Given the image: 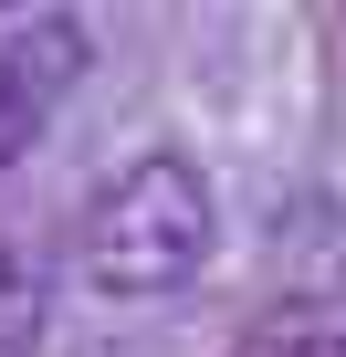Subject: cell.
<instances>
[{"instance_id": "1", "label": "cell", "mask_w": 346, "mask_h": 357, "mask_svg": "<svg viewBox=\"0 0 346 357\" xmlns=\"http://www.w3.org/2000/svg\"><path fill=\"white\" fill-rule=\"evenodd\" d=\"M210 252H221V190L200 178V158H179V147L126 158L105 190L84 200V221H74V273L105 305L179 294V284H200Z\"/></svg>"}, {"instance_id": "2", "label": "cell", "mask_w": 346, "mask_h": 357, "mask_svg": "<svg viewBox=\"0 0 346 357\" xmlns=\"http://www.w3.org/2000/svg\"><path fill=\"white\" fill-rule=\"evenodd\" d=\"M84 63H95V32L74 11H42V0H32V22L0 43V178L53 137V116L74 105Z\"/></svg>"}, {"instance_id": "3", "label": "cell", "mask_w": 346, "mask_h": 357, "mask_svg": "<svg viewBox=\"0 0 346 357\" xmlns=\"http://www.w3.org/2000/svg\"><path fill=\"white\" fill-rule=\"evenodd\" d=\"M42 315H53V263L0 221V357H32L42 347Z\"/></svg>"}, {"instance_id": "4", "label": "cell", "mask_w": 346, "mask_h": 357, "mask_svg": "<svg viewBox=\"0 0 346 357\" xmlns=\"http://www.w3.org/2000/svg\"><path fill=\"white\" fill-rule=\"evenodd\" d=\"M231 357H325V336H315V315H294V305H283V315H262Z\"/></svg>"}, {"instance_id": "5", "label": "cell", "mask_w": 346, "mask_h": 357, "mask_svg": "<svg viewBox=\"0 0 346 357\" xmlns=\"http://www.w3.org/2000/svg\"><path fill=\"white\" fill-rule=\"evenodd\" d=\"M0 11H32V0H0Z\"/></svg>"}, {"instance_id": "6", "label": "cell", "mask_w": 346, "mask_h": 357, "mask_svg": "<svg viewBox=\"0 0 346 357\" xmlns=\"http://www.w3.org/2000/svg\"><path fill=\"white\" fill-rule=\"evenodd\" d=\"M325 357H346V336H336V347H325Z\"/></svg>"}]
</instances>
